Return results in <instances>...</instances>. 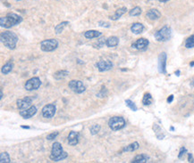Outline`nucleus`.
Returning a JSON list of instances; mask_svg holds the SVG:
<instances>
[{
    "instance_id": "obj_1",
    "label": "nucleus",
    "mask_w": 194,
    "mask_h": 163,
    "mask_svg": "<svg viewBox=\"0 0 194 163\" xmlns=\"http://www.w3.org/2000/svg\"><path fill=\"white\" fill-rule=\"evenodd\" d=\"M0 39H1V42L8 49H14L18 42L17 36L13 32L9 31L2 32L0 36Z\"/></svg>"
},
{
    "instance_id": "obj_2",
    "label": "nucleus",
    "mask_w": 194,
    "mask_h": 163,
    "mask_svg": "<svg viewBox=\"0 0 194 163\" xmlns=\"http://www.w3.org/2000/svg\"><path fill=\"white\" fill-rule=\"evenodd\" d=\"M22 22H23V18L18 14L13 13H9L6 17L0 18L1 27L6 28V29H9L13 26L17 25L19 23H21Z\"/></svg>"
},
{
    "instance_id": "obj_3",
    "label": "nucleus",
    "mask_w": 194,
    "mask_h": 163,
    "mask_svg": "<svg viewBox=\"0 0 194 163\" xmlns=\"http://www.w3.org/2000/svg\"><path fill=\"white\" fill-rule=\"evenodd\" d=\"M68 156L67 152L64 151L62 148V145L59 143H54L51 150V154H50V159L53 161H60L64 160L66 157Z\"/></svg>"
},
{
    "instance_id": "obj_4",
    "label": "nucleus",
    "mask_w": 194,
    "mask_h": 163,
    "mask_svg": "<svg viewBox=\"0 0 194 163\" xmlns=\"http://www.w3.org/2000/svg\"><path fill=\"white\" fill-rule=\"evenodd\" d=\"M172 36V30L169 26L166 25L161 28L159 31L155 33V38L159 42H166L171 38Z\"/></svg>"
},
{
    "instance_id": "obj_5",
    "label": "nucleus",
    "mask_w": 194,
    "mask_h": 163,
    "mask_svg": "<svg viewBox=\"0 0 194 163\" xmlns=\"http://www.w3.org/2000/svg\"><path fill=\"white\" fill-rule=\"evenodd\" d=\"M108 126L113 131L120 130L125 127V120L122 117H113L108 121Z\"/></svg>"
},
{
    "instance_id": "obj_6",
    "label": "nucleus",
    "mask_w": 194,
    "mask_h": 163,
    "mask_svg": "<svg viewBox=\"0 0 194 163\" xmlns=\"http://www.w3.org/2000/svg\"><path fill=\"white\" fill-rule=\"evenodd\" d=\"M58 46V42L55 38L44 40L40 43V49L44 52H52L56 50Z\"/></svg>"
},
{
    "instance_id": "obj_7",
    "label": "nucleus",
    "mask_w": 194,
    "mask_h": 163,
    "mask_svg": "<svg viewBox=\"0 0 194 163\" xmlns=\"http://www.w3.org/2000/svg\"><path fill=\"white\" fill-rule=\"evenodd\" d=\"M68 86L69 88L76 94H81L85 91V86L81 80H71Z\"/></svg>"
},
{
    "instance_id": "obj_8",
    "label": "nucleus",
    "mask_w": 194,
    "mask_h": 163,
    "mask_svg": "<svg viewBox=\"0 0 194 163\" xmlns=\"http://www.w3.org/2000/svg\"><path fill=\"white\" fill-rule=\"evenodd\" d=\"M40 85H41L40 79L38 77H34L27 80V82L25 83L24 88L27 91H32V90H37L40 87Z\"/></svg>"
},
{
    "instance_id": "obj_9",
    "label": "nucleus",
    "mask_w": 194,
    "mask_h": 163,
    "mask_svg": "<svg viewBox=\"0 0 194 163\" xmlns=\"http://www.w3.org/2000/svg\"><path fill=\"white\" fill-rule=\"evenodd\" d=\"M166 59L167 55L165 52L158 55V71L162 74H166Z\"/></svg>"
},
{
    "instance_id": "obj_10",
    "label": "nucleus",
    "mask_w": 194,
    "mask_h": 163,
    "mask_svg": "<svg viewBox=\"0 0 194 163\" xmlns=\"http://www.w3.org/2000/svg\"><path fill=\"white\" fill-rule=\"evenodd\" d=\"M56 105L53 104V103H50V104H47L42 108V115H43L44 118L46 119H50L52 118L55 113H56Z\"/></svg>"
},
{
    "instance_id": "obj_11",
    "label": "nucleus",
    "mask_w": 194,
    "mask_h": 163,
    "mask_svg": "<svg viewBox=\"0 0 194 163\" xmlns=\"http://www.w3.org/2000/svg\"><path fill=\"white\" fill-rule=\"evenodd\" d=\"M150 44V41L146 38H139L138 40H136L133 44L131 45V46L135 49H137L139 51H145Z\"/></svg>"
},
{
    "instance_id": "obj_12",
    "label": "nucleus",
    "mask_w": 194,
    "mask_h": 163,
    "mask_svg": "<svg viewBox=\"0 0 194 163\" xmlns=\"http://www.w3.org/2000/svg\"><path fill=\"white\" fill-rule=\"evenodd\" d=\"M31 103H32V99L31 97L26 96L23 99L17 100V107H18L20 111L26 110V109H28V108H30L31 106Z\"/></svg>"
},
{
    "instance_id": "obj_13",
    "label": "nucleus",
    "mask_w": 194,
    "mask_h": 163,
    "mask_svg": "<svg viewBox=\"0 0 194 163\" xmlns=\"http://www.w3.org/2000/svg\"><path fill=\"white\" fill-rule=\"evenodd\" d=\"M113 63L111 61H108V60H106V61H100L99 63H96V67L98 68V70L103 72V71H107L109 70H111L113 68Z\"/></svg>"
},
{
    "instance_id": "obj_14",
    "label": "nucleus",
    "mask_w": 194,
    "mask_h": 163,
    "mask_svg": "<svg viewBox=\"0 0 194 163\" xmlns=\"http://www.w3.org/2000/svg\"><path fill=\"white\" fill-rule=\"evenodd\" d=\"M37 113V108L35 106H31L30 108L23 110L20 112V115L23 118V119H30L31 117H33L35 114Z\"/></svg>"
},
{
    "instance_id": "obj_15",
    "label": "nucleus",
    "mask_w": 194,
    "mask_h": 163,
    "mask_svg": "<svg viewBox=\"0 0 194 163\" xmlns=\"http://www.w3.org/2000/svg\"><path fill=\"white\" fill-rule=\"evenodd\" d=\"M146 16H147V18H149L150 20L155 21V20L159 19L161 17V13L157 9H150V10H149L147 12Z\"/></svg>"
},
{
    "instance_id": "obj_16",
    "label": "nucleus",
    "mask_w": 194,
    "mask_h": 163,
    "mask_svg": "<svg viewBox=\"0 0 194 163\" xmlns=\"http://www.w3.org/2000/svg\"><path fill=\"white\" fill-rule=\"evenodd\" d=\"M68 143L72 146H74L79 143V133L78 132L72 131L69 134Z\"/></svg>"
},
{
    "instance_id": "obj_17",
    "label": "nucleus",
    "mask_w": 194,
    "mask_h": 163,
    "mask_svg": "<svg viewBox=\"0 0 194 163\" xmlns=\"http://www.w3.org/2000/svg\"><path fill=\"white\" fill-rule=\"evenodd\" d=\"M131 31L132 33H134V34H140V33H142V31H144V26L141 24V23H140V22H136V23H133L131 27Z\"/></svg>"
},
{
    "instance_id": "obj_18",
    "label": "nucleus",
    "mask_w": 194,
    "mask_h": 163,
    "mask_svg": "<svg viewBox=\"0 0 194 163\" xmlns=\"http://www.w3.org/2000/svg\"><path fill=\"white\" fill-rule=\"evenodd\" d=\"M105 43H106V46L107 47H115L119 44V38L117 37H115V36L109 37L106 39Z\"/></svg>"
},
{
    "instance_id": "obj_19",
    "label": "nucleus",
    "mask_w": 194,
    "mask_h": 163,
    "mask_svg": "<svg viewBox=\"0 0 194 163\" xmlns=\"http://www.w3.org/2000/svg\"><path fill=\"white\" fill-rule=\"evenodd\" d=\"M102 35V33L97 31H88L84 33V37L89 39H92L95 38H99Z\"/></svg>"
},
{
    "instance_id": "obj_20",
    "label": "nucleus",
    "mask_w": 194,
    "mask_h": 163,
    "mask_svg": "<svg viewBox=\"0 0 194 163\" xmlns=\"http://www.w3.org/2000/svg\"><path fill=\"white\" fill-rule=\"evenodd\" d=\"M126 11H127V8H126V7L119 8L118 10L115 11V13L113 16H111V19H112L113 21H116V20H118L119 18L122 17L123 14H125V13H126Z\"/></svg>"
},
{
    "instance_id": "obj_21",
    "label": "nucleus",
    "mask_w": 194,
    "mask_h": 163,
    "mask_svg": "<svg viewBox=\"0 0 194 163\" xmlns=\"http://www.w3.org/2000/svg\"><path fill=\"white\" fill-rule=\"evenodd\" d=\"M13 67V64L12 62H8V63H6V64L2 67L1 72H2L3 74L6 75V74L10 73V72L12 71Z\"/></svg>"
},
{
    "instance_id": "obj_22",
    "label": "nucleus",
    "mask_w": 194,
    "mask_h": 163,
    "mask_svg": "<svg viewBox=\"0 0 194 163\" xmlns=\"http://www.w3.org/2000/svg\"><path fill=\"white\" fill-rule=\"evenodd\" d=\"M148 157L146 156V155H144V154H139L137 156H135V158L132 160V161L131 162L133 163H144V162H147L148 161Z\"/></svg>"
},
{
    "instance_id": "obj_23",
    "label": "nucleus",
    "mask_w": 194,
    "mask_h": 163,
    "mask_svg": "<svg viewBox=\"0 0 194 163\" xmlns=\"http://www.w3.org/2000/svg\"><path fill=\"white\" fill-rule=\"evenodd\" d=\"M152 102H153V98H152V96H151V94L150 93H146V94H144L143 98H142L143 105L149 106V105H150L152 103Z\"/></svg>"
},
{
    "instance_id": "obj_24",
    "label": "nucleus",
    "mask_w": 194,
    "mask_h": 163,
    "mask_svg": "<svg viewBox=\"0 0 194 163\" xmlns=\"http://www.w3.org/2000/svg\"><path fill=\"white\" fill-rule=\"evenodd\" d=\"M139 147H140L139 143L138 142H133V143H131L129 145H127L124 149V151H134L139 149Z\"/></svg>"
},
{
    "instance_id": "obj_25",
    "label": "nucleus",
    "mask_w": 194,
    "mask_h": 163,
    "mask_svg": "<svg viewBox=\"0 0 194 163\" xmlns=\"http://www.w3.org/2000/svg\"><path fill=\"white\" fill-rule=\"evenodd\" d=\"M69 72L67 70H59V71H57V72H56L54 74V78L56 79H57V80H59V79H62L66 78Z\"/></svg>"
},
{
    "instance_id": "obj_26",
    "label": "nucleus",
    "mask_w": 194,
    "mask_h": 163,
    "mask_svg": "<svg viewBox=\"0 0 194 163\" xmlns=\"http://www.w3.org/2000/svg\"><path fill=\"white\" fill-rule=\"evenodd\" d=\"M68 22H63L61 23H59L58 25H56V27H55V31H56V34H60V33L64 31V29L68 25Z\"/></svg>"
},
{
    "instance_id": "obj_27",
    "label": "nucleus",
    "mask_w": 194,
    "mask_h": 163,
    "mask_svg": "<svg viewBox=\"0 0 194 163\" xmlns=\"http://www.w3.org/2000/svg\"><path fill=\"white\" fill-rule=\"evenodd\" d=\"M0 162L1 163H9L11 162L9 154L7 152H1L0 154Z\"/></svg>"
},
{
    "instance_id": "obj_28",
    "label": "nucleus",
    "mask_w": 194,
    "mask_h": 163,
    "mask_svg": "<svg viewBox=\"0 0 194 163\" xmlns=\"http://www.w3.org/2000/svg\"><path fill=\"white\" fill-rule=\"evenodd\" d=\"M185 47L186 48H192L194 47V35H191V37L186 39L185 41Z\"/></svg>"
},
{
    "instance_id": "obj_29",
    "label": "nucleus",
    "mask_w": 194,
    "mask_h": 163,
    "mask_svg": "<svg viewBox=\"0 0 194 163\" xmlns=\"http://www.w3.org/2000/svg\"><path fill=\"white\" fill-rule=\"evenodd\" d=\"M140 13H141V9H140V7H139L132 8L131 11L129 12L130 16H138V15H140Z\"/></svg>"
},
{
    "instance_id": "obj_30",
    "label": "nucleus",
    "mask_w": 194,
    "mask_h": 163,
    "mask_svg": "<svg viewBox=\"0 0 194 163\" xmlns=\"http://www.w3.org/2000/svg\"><path fill=\"white\" fill-rule=\"evenodd\" d=\"M125 103H126V105L129 107L130 109H131V111H133V112H136L137 111V106L135 105V103L131 100H125Z\"/></svg>"
},
{
    "instance_id": "obj_31",
    "label": "nucleus",
    "mask_w": 194,
    "mask_h": 163,
    "mask_svg": "<svg viewBox=\"0 0 194 163\" xmlns=\"http://www.w3.org/2000/svg\"><path fill=\"white\" fill-rule=\"evenodd\" d=\"M89 130H90V133H91V135H97L100 130V125H93L90 128H89Z\"/></svg>"
},
{
    "instance_id": "obj_32",
    "label": "nucleus",
    "mask_w": 194,
    "mask_h": 163,
    "mask_svg": "<svg viewBox=\"0 0 194 163\" xmlns=\"http://www.w3.org/2000/svg\"><path fill=\"white\" fill-rule=\"evenodd\" d=\"M57 136H58V132H54V133H51L49 135H48L47 139H48V140H53V139H55Z\"/></svg>"
},
{
    "instance_id": "obj_33",
    "label": "nucleus",
    "mask_w": 194,
    "mask_h": 163,
    "mask_svg": "<svg viewBox=\"0 0 194 163\" xmlns=\"http://www.w3.org/2000/svg\"><path fill=\"white\" fill-rule=\"evenodd\" d=\"M186 151H187V150H186V148H185V147H181V149H180V152H179V154H178V158H179V159H181V157H182V155H183Z\"/></svg>"
},
{
    "instance_id": "obj_34",
    "label": "nucleus",
    "mask_w": 194,
    "mask_h": 163,
    "mask_svg": "<svg viewBox=\"0 0 194 163\" xmlns=\"http://www.w3.org/2000/svg\"><path fill=\"white\" fill-rule=\"evenodd\" d=\"M99 25L101 26V27H106V28L110 27V24H109L108 22H99Z\"/></svg>"
},
{
    "instance_id": "obj_35",
    "label": "nucleus",
    "mask_w": 194,
    "mask_h": 163,
    "mask_svg": "<svg viewBox=\"0 0 194 163\" xmlns=\"http://www.w3.org/2000/svg\"><path fill=\"white\" fill-rule=\"evenodd\" d=\"M188 161L189 162H193V157L191 153H188Z\"/></svg>"
},
{
    "instance_id": "obj_36",
    "label": "nucleus",
    "mask_w": 194,
    "mask_h": 163,
    "mask_svg": "<svg viewBox=\"0 0 194 163\" xmlns=\"http://www.w3.org/2000/svg\"><path fill=\"white\" fill-rule=\"evenodd\" d=\"M173 100H174V95H173V94H171L168 98H167V103H171L173 102Z\"/></svg>"
},
{
    "instance_id": "obj_37",
    "label": "nucleus",
    "mask_w": 194,
    "mask_h": 163,
    "mask_svg": "<svg viewBox=\"0 0 194 163\" xmlns=\"http://www.w3.org/2000/svg\"><path fill=\"white\" fill-rule=\"evenodd\" d=\"M175 75L180 76V70H177V71H175Z\"/></svg>"
},
{
    "instance_id": "obj_38",
    "label": "nucleus",
    "mask_w": 194,
    "mask_h": 163,
    "mask_svg": "<svg viewBox=\"0 0 194 163\" xmlns=\"http://www.w3.org/2000/svg\"><path fill=\"white\" fill-rule=\"evenodd\" d=\"M22 127H23V128H27V129L30 128V127H28V126H22Z\"/></svg>"
},
{
    "instance_id": "obj_39",
    "label": "nucleus",
    "mask_w": 194,
    "mask_h": 163,
    "mask_svg": "<svg viewBox=\"0 0 194 163\" xmlns=\"http://www.w3.org/2000/svg\"><path fill=\"white\" fill-rule=\"evenodd\" d=\"M159 2H162V3H166V2H167L169 0H158Z\"/></svg>"
},
{
    "instance_id": "obj_40",
    "label": "nucleus",
    "mask_w": 194,
    "mask_h": 163,
    "mask_svg": "<svg viewBox=\"0 0 194 163\" xmlns=\"http://www.w3.org/2000/svg\"><path fill=\"white\" fill-rule=\"evenodd\" d=\"M190 66H191V67H193V66H194V62H191V63H190Z\"/></svg>"
},
{
    "instance_id": "obj_41",
    "label": "nucleus",
    "mask_w": 194,
    "mask_h": 163,
    "mask_svg": "<svg viewBox=\"0 0 194 163\" xmlns=\"http://www.w3.org/2000/svg\"><path fill=\"white\" fill-rule=\"evenodd\" d=\"M191 86L192 88H194V80H193V81L191 82Z\"/></svg>"
},
{
    "instance_id": "obj_42",
    "label": "nucleus",
    "mask_w": 194,
    "mask_h": 163,
    "mask_svg": "<svg viewBox=\"0 0 194 163\" xmlns=\"http://www.w3.org/2000/svg\"><path fill=\"white\" fill-rule=\"evenodd\" d=\"M170 129H171V130H172V131H174V130H175V128H174V127H170Z\"/></svg>"
},
{
    "instance_id": "obj_43",
    "label": "nucleus",
    "mask_w": 194,
    "mask_h": 163,
    "mask_svg": "<svg viewBox=\"0 0 194 163\" xmlns=\"http://www.w3.org/2000/svg\"><path fill=\"white\" fill-rule=\"evenodd\" d=\"M3 98V92H2V90H1V99Z\"/></svg>"
},
{
    "instance_id": "obj_44",
    "label": "nucleus",
    "mask_w": 194,
    "mask_h": 163,
    "mask_svg": "<svg viewBox=\"0 0 194 163\" xmlns=\"http://www.w3.org/2000/svg\"><path fill=\"white\" fill-rule=\"evenodd\" d=\"M15 1H21V0H15Z\"/></svg>"
}]
</instances>
